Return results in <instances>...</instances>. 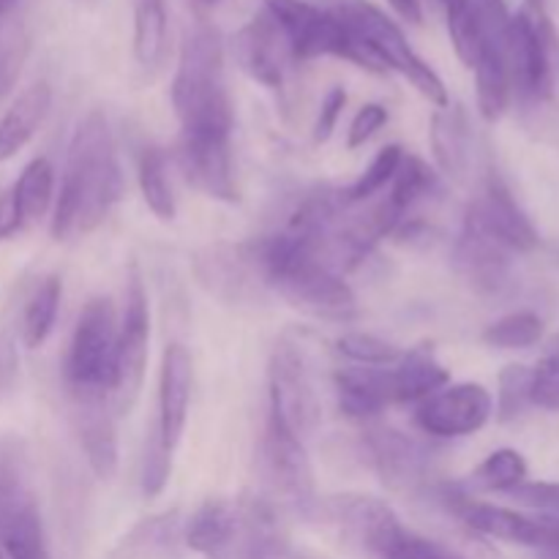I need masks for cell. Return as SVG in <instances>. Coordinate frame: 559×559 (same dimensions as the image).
I'll return each mask as SVG.
<instances>
[{"mask_svg": "<svg viewBox=\"0 0 559 559\" xmlns=\"http://www.w3.org/2000/svg\"><path fill=\"white\" fill-rule=\"evenodd\" d=\"M118 197L120 167L109 120L102 109H91L71 136L60 194L55 197L52 235L66 240L93 233L112 213Z\"/></svg>", "mask_w": 559, "mask_h": 559, "instance_id": "6da1fadb", "label": "cell"}, {"mask_svg": "<svg viewBox=\"0 0 559 559\" xmlns=\"http://www.w3.org/2000/svg\"><path fill=\"white\" fill-rule=\"evenodd\" d=\"M173 107L183 131H233L224 44L216 27L197 25L186 36L173 80Z\"/></svg>", "mask_w": 559, "mask_h": 559, "instance_id": "7a4b0ae2", "label": "cell"}, {"mask_svg": "<svg viewBox=\"0 0 559 559\" xmlns=\"http://www.w3.org/2000/svg\"><path fill=\"white\" fill-rule=\"evenodd\" d=\"M320 5L331 11L336 20H342L385 63L388 71L393 69L407 76L426 102L435 104L437 109L451 104L448 87L440 80V74L409 47L402 27L380 5L369 3V0H320Z\"/></svg>", "mask_w": 559, "mask_h": 559, "instance_id": "3957f363", "label": "cell"}, {"mask_svg": "<svg viewBox=\"0 0 559 559\" xmlns=\"http://www.w3.org/2000/svg\"><path fill=\"white\" fill-rule=\"evenodd\" d=\"M262 11L284 33L295 60L342 58L374 74H385V63L322 5L309 0H260Z\"/></svg>", "mask_w": 559, "mask_h": 559, "instance_id": "277c9868", "label": "cell"}, {"mask_svg": "<svg viewBox=\"0 0 559 559\" xmlns=\"http://www.w3.org/2000/svg\"><path fill=\"white\" fill-rule=\"evenodd\" d=\"M511 85L524 102H540L551 93L559 74V36L551 20L522 9L508 16L502 31Z\"/></svg>", "mask_w": 559, "mask_h": 559, "instance_id": "5b68a950", "label": "cell"}, {"mask_svg": "<svg viewBox=\"0 0 559 559\" xmlns=\"http://www.w3.org/2000/svg\"><path fill=\"white\" fill-rule=\"evenodd\" d=\"M333 508L349 538L374 559H462L448 546L404 527L396 513L380 500L338 497Z\"/></svg>", "mask_w": 559, "mask_h": 559, "instance_id": "8992f818", "label": "cell"}, {"mask_svg": "<svg viewBox=\"0 0 559 559\" xmlns=\"http://www.w3.org/2000/svg\"><path fill=\"white\" fill-rule=\"evenodd\" d=\"M118 325L120 322L109 298L87 300L76 320L69 355H66L63 377L69 393H109L112 396Z\"/></svg>", "mask_w": 559, "mask_h": 559, "instance_id": "52a82bcc", "label": "cell"}, {"mask_svg": "<svg viewBox=\"0 0 559 559\" xmlns=\"http://www.w3.org/2000/svg\"><path fill=\"white\" fill-rule=\"evenodd\" d=\"M267 388H271L267 420L306 442L320 420V402H317V388L304 349L289 338H282L273 347L271 364H267Z\"/></svg>", "mask_w": 559, "mask_h": 559, "instance_id": "ba28073f", "label": "cell"}, {"mask_svg": "<svg viewBox=\"0 0 559 559\" xmlns=\"http://www.w3.org/2000/svg\"><path fill=\"white\" fill-rule=\"evenodd\" d=\"M147 342H151V311L140 278H131L126 293L123 320L118 325V355H115L112 407L118 415H129L140 399L145 382Z\"/></svg>", "mask_w": 559, "mask_h": 559, "instance_id": "9c48e42d", "label": "cell"}, {"mask_svg": "<svg viewBox=\"0 0 559 559\" xmlns=\"http://www.w3.org/2000/svg\"><path fill=\"white\" fill-rule=\"evenodd\" d=\"M495 413V399L478 382H456L431 393L415 409V424L437 440H459L484 429Z\"/></svg>", "mask_w": 559, "mask_h": 559, "instance_id": "30bf717a", "label": "cell"}, {"mask_svg": "<svg viewBox=\"0 0 559 559\" xmlns=\"http://www.w3.org/2000/svg\"><path fill=\"white\" fill-rule=\"evenodd\" d=\"M464 227L495 240V243H500L511 254H527V251L538 249L540 243L535 224L519 207L508 186L500 178H495V175L480 186V191L469 202Z\"/></svg>", "mask_w": 559, "mask_h": 559, "instance_id": "8fae6325", "label": "cell"}, {"mask_svg": "<svg viewBox=\"0 0 559 559\" xmlns=\"http://www.w3.org/2000/svg\"><path fill=\"white\" fill-rule=\"evenodd\" d=\"M229 136L233 131H180V167L189 183L211 200H238Z\"/></svg>", "mask_w": 559, "mask_h": 559, "instance_id": "7c38bea8", "label": "cell"}, {"mask_svg": "<svg viewBox=\"0 0 559 559\" xmlns=\"http://www.w3.org/2000/svg\"><path fill=\"white\" fill-rule=\"evenodd\" d=\"M197 276L207 293L229 304L254 300L267 289L257 243L211 246L197 257Z\"/></svg>", "mask_w": 559, "mask_h": 559, "instance_id": "4fadbf2b", "label": "cell"}, {"mask_svg": "<svg viewBox=\"0 0 559 559\" xmlns=\"http://www.w3.org/2000/svg\"><path fill=\"white\" fill-rule=\"evenodd\" d=\"M233 52L240 69L251 80L265 87H273V91H278L284 85L289 60H295L293 52H289L287 38H284V33L278 31V25L265 11L260 16H254L251 22H246L235 33Z\"/></svg>", "mask_w": 559, "mask_h": 559, "instance_id": "5bb4252c", "label": "cell"}, {"mask_svg": "<svg viewBox=\"0 0 559 559\" xmlns=\"http://www.w3.org/2000/svg\"><path fill=\"white\" fill-rule=\"evenodd\" d=\"M262 464L273 489L287 502L298 508H309L314 502V475H311L306 442L284 431L273 420H267L262 437Z\"/></svg>", "mask_w": 559, "mask_h": 559, "instance_id": "9a60e30c", "label": "cell"}, {"mask_svg": "<svg viewBox=\"0 0 559 559\" xmlns=\"http://www.w3.org/2000/svg\"><path fill=\"white\" fill-rule=\"evenodd\" d=\"M71 418L80 435L87 464L102 480L112 478L118 467V437H115V407L109 393H69Z\"/></svg>", "mask_w": 559, "mask_h": 559, "instance_id": "2e32d148", "label": "cell"}, {"mask_svg": "<svg viewBox=\"0 0 559 559\" xmlns=\"http://www.w3.org/2000/svg\"><path fill=\"white\" fill-rule=\"evenodd\" d=\"M191 388H194V360L183 344H169L162 358V374H158V418L156 435L164 448L175 451L180 435L189 420Z\"/></svg>", "mask_w": 559, "mask_h": 559, "instance_id": "e0dca14e", "label": "cell"}, {"mask_svg": "<svg viewBox=\"0 0 559 559\" xmlns=\"http://www.w3.org/2000/svg\"><path fill=\"white\" fill-rule=\"evenodd\" d=\"M0 551L3 559H49L41 516L11 475L0 473Z\"/></svg>", "mask_w": 559, "mask_h": 559, "instance_id": "ac0fdd59", "label": "cell"}, {"mask_svg": "<svg viewBox=\"0 0 559 559\" xmlns=\"http://www.w3.org/2000/svg\"><path fill=\"white\" fill-rule=\"evenodd\" d=\"M511 251L469 227L462 229L456 246H453V265H456L459 276L480 295H500L511 287Z\"/></svg>", "mask_w": 559, "mask_h": 559, "instance_id": "d6986e66", "label": "cell"}, {"mask_svg": "<svg viewBox=\"0 0 559 559\" xmlns=\"http://www.w3.org/2000/svg\"><path fill=\"white\" fill-rule=\"evenodd\" d=\"M55 202V169L47 158H33L14 189L0 200V238H11L27 224H36L47 216Z\"/></svg>", "mask_w": 559, "mask_h": 559, "instance_id": "ffe728a7", "label": "cell"}, {"mask_svg": "<svg viewBox=\"0 0 559 559\" xmlns=\"http://www.w3.org/2000/svg\"><path fill=\"white\" fill-rule=\"evenodd\" d=\"M486 22V20H484ZM502 31L506 25H491L486 22V38L475 60V91H478V109L489 123L500 120L511 104L513 85L508 74L506 52H502Z\"/></svg>", "mask_w": 559, "mask_h": 559, "instance_id": "44dd1931", "label": "cell"}, {"mask_svg": "<svg viewBox=\"0 0 559 559\" xmlns=\"http://www.w3.org/2000/svg\"><path fill=\"white\" fill-rule=\"evenodd\" d=\"M333 380H336L338 407L349 418H377L388 404L396 402L388 366H349L338 369Z\"/></svg>", "mask_w": 559, "mask_h": 559, "instance_id": "7402d4cb", "label": "cell"}, {"mask_svg": "<svg viewBox=\"0 0 559 559\" xmlns=\"http://www.w3.org/2000/svg\"><path fill=\"white\" fill-rule=\"evenodd\" d=\"M371 462H374L377 473L382 480L396 489H409L418 480H424L426 469V453L415 445L413 440L393 429H377L369 437Z\"/></svg>", "mask_w": 559, "mask_h": 559, "instance_id": "603a6c76", "label": "cell"}, {"mask_svg": "<svg viewBox=\"0 0 559 559\" xmlns=\"http://www.w3.org/2000/svg\"><path fill=\"white\" fill-rule=\"evenodd\" d=\"M393 380V399L396 402H424L431 393L442 391L451 385V374L437 358L431 344H418L409 353H402V358L391 369Z\"/></svg>", "mask_w": 559, "mask_h": 559, "instance_id": "cb8c5ba5", "label": "cell"}, {"mask_svg": "<svg viewBox=\"0 0 559 559\" xmlns=\"http://www.w3.org/2000/svg\"><path fill=\"white\" fill-rule=\"evenodd\" d=\"M52 107V87L47 82H36L16 96L9 112L0 118V164L22 151L33 140Z\"/></svg>", "mask_w": 559, "mask_h": 559, "instance_id": "d4e9b609", "label": "cell"}, {"mask_svg": "<svg viewBox=\"0 0 559 559\" xmlns=\"http://www.w3.org/2000/svg\"><path fill=\"white\" fill-rule=\"evenodd\" d=\"M238 533V513L229 502L207 500L186 524V544L200 555H218Z\"/></svg>", "mask_w": 559, "mask_h": 559, "instance_id": "484cf974", "label": "cell"}, {"mask_svg": "<svg viewBox=\"0 0 559 559\" xmlns=\"http://www.w3.org/2000/svg\"><path fill=\"white\" fill-rule=\"evenodd\" d=\"M134 3V58L142 69L153 71L167 55V0H131Z\"/></svg>", "mask_w": 559, "mask_h": 559, "instance_id": "4316f807", "label": "cell"}, {"mask_svg": "<svg viewBox=\"0 0 559 559\" xmlns=\"http://www.w3.org/2000/svg\"><path fill=\"white\" fill-rule=\"evenodd\" d=\"M431 147H435L442 173L453 175V178L464 173L469 158V131L462 109L448 104L431 118Z\"/></svg>", "mask_w": 559, "mask_h": 559, "instance_id": "83f0119b", "label": "cell"}, {"mask_svg": "<svg viewBox=\"0 0 559 559\" xmlns=\"http://www.w3.org/2000/svg\"><path fill=\"white\" fill-rule=\"evenodd\" d=\"M440 189V180L437 173L418 156H402L399 162L396 175L391 180V194H388V205L402 216H407L413 207H418L420 202L431 200Z\"/></svg>", "mask_w": 559, "mask_h": 559, "instance_id": "f1b7e54d", "label": "cell"}, {"mask_svg": "<svg viewBox=\"0 0 559 559\" xmlns=\"http://www.w3.org/2000/svg\"><path fill=\"white\" fill-rule=\"evenodd\" d=\"M60 295H63V287H60L58 276L44 278L33 289V295L25 304V311H22V342H25V347L36 349L47 342L55 328V320H58Z\"/></svg>", "mask_w": 559, "mask_h": 559, "instance_id": "f546056e", "label": "cell"}, {"mask_svg": "<svg viewBox=\"0 0 559 559\" xmlns=\"http://www.w3.org/2000/svg\"><path fill=\"white\" fill-rule=\"evenodd\" d=\"M440 3L442 9H445L453 49H456L459 60H462L467 69H473L486 38L484 16H480L475 0H440Z\"/></svg>", "mask_w": 559, "mask_h": 559, "instance_id": "4dcf8cb0", "label": "cell"}, {"mask_svg": "<svg viewBox=\"0 0 559 559\" xmlns=\"http://www.w3.org/2000/svg\"><path fill=\"white\" fill-rule=\"evenodd\" d=\"M136 178H140L142 200L151 207L153 216L162 218V222H173L178 205H175V191L167 175V156L158 147H145L142 151Z\"/></svg>", "mask_w": 559, "mask_h": 559, "instance_id": "1f68e13d", "label": "cell"}, {"mask_svg": "<svg viewBox=\"0 0 559 559\" xmlns=\"http://www.w3.org/2000/svg\"><path fill=\"white\" fill-rule=\"evenodd\" d=\"M527 480V462L513 448H500L475 467L469 486L478 491H513Z\"/></svg>", "mask_w": 559, "mask_h": 559, "instance_id": "d6a6232c", "label": "cell"}, {"mask_svg": "<svg viewBox=\"0 0 559 559\" xmlns=\"http://www.w3.org/2000/svg\"><path fill=\"white\" fill-rule=\"evenodd\" d=\"M27 52H31V38L22 20H16L14 14L3 16L0 20V104L14 91Z\"/></svg>", "mask_w": 559, "mask_h": 559, "instance_id": "836d02e7", "label": "cell"}, {"mask_svg": "<svg viewBox=\"0 0 559 559\" xmlns=\"http://www.w3.org/2000/svg\"><path fill=\"white\" fill-rule=\"evenodd\" d=\"M546 325L535 311H513L484 331V342L497 349H527L544 338Z\"/></svg>", "mask_w": 559, "mask_h": 559, "instance_id": "e575fe53", "label": "cell"}, {"mask_svg": "<svg viewBox=\"0 0 559 559\" xmlns=\"http://www.w3.org/2000/svg\"><path fill=\"white\" fill-rule=\"evenodd\" d=\"M404 151L399 145H385L374 158H371L369 167L355 178V183H349L347 189L342 191V200L344 205H358V202L371 200L377 191L385 189L388 183L393 180L396 175L399 162H402Z\"/></svg>", "mask_w": 559, "mask_h": 559, "instance_id": "d590c367", "label": "cell"}, {"mask_svg": "<svg viewBox=\"0 0 559 559\" xmlns=\"http://www.w3.org/2000/svg\"><path fill=\"white\" fill-rule=\"evenodd\" d=\"M338 353L358 366H393L402 358V349L374 333H347L338 338Z\"/></svg>", "mask_w": 559, "mask_h": 559, "instance_id": "8d00e7d4", "label": "cell"}, {"mask_svg": "<svg viewBox=\"0 0 559 559\" xmlns=\"http://www.w3.org/2000/svg\"><path fill=\"white\" fill-rule=\"evenodd\" d=\"M530 380H533V369L527 366H508L500 374V418L511 420L522 413L530 404Z\"/></svg>", "mask_w": 559, "mask_h": 559, "instance_id": "74e56055", "label": "cell"}, {"mask_svg": "<svg viewBox=\"0 0 559 559\" xmlns=\"http://www.w3.org/2000/svg\"><path fill=\"white\" fill-rule=\"evenodd\" d=\"M169 469H173V451L164 448V442L158 440L156 429H153L151 442H147L145 462H142V491L147 497H158L164 491L169 480Z\"/></svg>", "mask_w": 559, "mask_h": 559, "instance_id": "f35d334b", "label": "cell"}, {"mask_svg": "<svg viewBox=\"0 0 559 559\" xmlns=\"http://www.w3.org/2000/svg\"><path fill=\"white\" fill-rule=\"evenodd\" d=\"M530 404L559 413V355H549L533 369L530 380Z\"/></svg>", "mask_w": 559, "mask_h": 559, "instance_id": "ab89813d", "label": "cell"}, {"mask_svg": "<svg viewBox=\"0 0 559 559\" xmlns=\"http://www.w3.org/2000/svg\"><path fill=\"white\" fill-rule=\"evenodd\" d=\"M519 506L533 508L540 516L546 519H559V484H527L516 486L513 491H508Z\"/></svg>", "mask_w": 559, "mask_h": 559, "instance_id": "60d3db41", "label": "cell"}, {"mask_svg": "<svg viewBox=\"0 0 559 559\" xmlns=\"http://www.w3.org/2000/svg\"><path fill=\"white\" fill-rule=\"evenodd\" d=\"M388 123V109L382 104H366V107L358 109V115L353 118L347 131V145L353 147H364L382 126Z\"/></svg>", "mask_w": 559, "mask_h": 559, "instance_id": "b9f144b4", "label": "cell"}, {"mask_svg": "<svg viewBox=\"0 0 559 559\" xmlns=\"http://www.w3.org/2000/svg\"><path fill=\"white\" fill-rule=\"evenodd\" d=\"M344 107H347V91H344V87H331V91H328V96L322 98L320 112H317V123H314L317 145H322V142L331 140L333 131H336V126H338V118H342Z\"/></svg>", "mask_w": 559, "mask_h": 559, "instance_id": "7bdbcfd3", "label": "cell"}, {"mask_svg": "<svg viewBox=\"0 0 559 559\" xmlns=\"http://www.w3.org/2000/svg\"><path fill=\"white\" fill-rule=\"evenodd\" d=\"M20 377V358H16L14 338L9 333H0V399L9 396Z\"/></svg>", "mask_w": 559, "mask_h": 559, "instance_id": "ee69618b", "label": "cell"}, {"mask_svg": "<svg viewBox=\"0 0 559 559\" xmlns=\"http://www.w3.org/2000/svg\"><path fill=\"white\" fill-rule=\"evenodd\" d=\"M391 9L396 11L402 20H407L409 25H420L424 22V3L420 0H388Z\"/></svg>", "mask_w": 559, "mask_h": 559, "instance_id": "f6af8a7d", "label": "cell"}, {"mask_svg": "<svg viewBox=\"0 0 559 559\" xmlns=\"http://www.w3.org/2000/svg\"><path fill=\"white\" fill-rule=\"evenodd\" d=\"M16 3H20V0H0V20H3V16H9V14H14Z\"/></svg>", "mask_w": 559, "mask_h": 559, "instance_id": "bcb514c9", "label": "cell"}, {"mask_svg": "<svg viewBox=\"0 0 559 559\" xmlns=\"http://www.w3.org/2000/svg\"><path fill=\"white\" fill-rule=\"evenodd\" d=\"M538 559H559V544L549 546V549H540Z\"/></svg>", "mask_w": 559, "mask_h": 559, "instance_id": "7dc6e473", "label": "cell"}, {"mask_svg": "<svg viewBox=\"0 0 559 559\" xmlns=\"http://www.w3.org/2000/svg\"><path fill=\"white\" fill-rule=\"evenodd\" d=\"M524 9L535 11V14H544V0H527V5Z\"/></svg>", "mask_w": 559, "mask_h": 559, "instance_id": "c3c4849f", "label": "cell"}, {"mask_svg": "<svg viewBox=\"0 0 559 559\" xmlns=\"http://www.w3.org/2000/svg\"><path fill=\"white\" fill-rule=\"evenodd\" d=\"M551 355H559V333L551 338Z\"/></svg>", "mask_w": 559, "mask_h": 559, "instance_id": "681fc988", "label": "cell"}, {"mask_svg": "<svg viewBox=\"0 0 559 559\" xmlns=\"http://www.w3.org/2000/svg\"><path fill=\"white\" fill-rule=\"evenodd\" d=\"M202 3H218V0H202Z\"/></svg>", "mask_w": 559, "mask_h": 559, "instance_id": "f907efd6", "label": "cell"}, {"mask_svg": "<svg viewBox=\"0 0 559 559\" xmlns=\"http://www.w3.org/2000/svg\"><path fill=\"white\" fill-rule=\"evenodd\" d=\"M0 559H3V551H0Z\"/></svg>", "mask_w": 559, "mask_h": 559, "instance_id": "816d5d0a", "label": "cell"}]
</instances>
